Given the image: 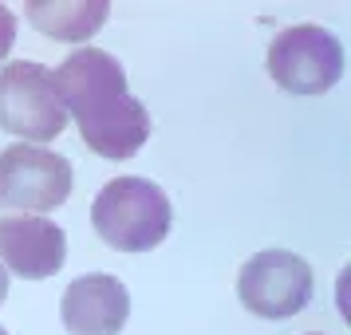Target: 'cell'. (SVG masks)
Listing matches in <instances>:
<instances>
[{"instance_id": "6da1fadb", "label": "cell", "mask_w": 351, "mask_h": 335, "mask_svg": "<svg viewBox=\"0 0 351 335\" xmlns=\"http://www.w3.org/2000/svg\"><path fill=\"white\" fill-rule=\"evenodd\" d=\"M51 87L67 119L80 123L87 150L99 158L127 162L150 138V111L127 91V71L103 48H80L51 71Z\"/></svg>"}, {"instance_id": "7a4b0ae2", "label": "cell", "mask_w": 351, "mask_h": 335, "mask_svg": "<svg viewBox=\"0 0 351 335\" xmlns=\"http://www.w3.org/2000/svg\"><path fill=\"white\" fill-rule=\"evenodd\" d=\"M91 225L119 253H150L170 237L174 206L150 177H111L91 201Z\"/></svg>"}, {"instance_id": "3957f363", "label": "cell", "mask_w": 351, "mask_h": 335, "mask_svg": "<svg viewBox=\"0 0 351 335\" xmlns=\"http://www.w3.org/2000/svg\"><path fill=\"white\" fill-rule=\"evenodd\" d=\"M269 75L288 95H328L343 75V44L328 28L296 24L269 44Z\"/></svg>"}, {"instance_id": "277c9868", "label": "cell", "mask_w": 351, "mask_h": 335, "mask_svg": "<svg viewBox=\"0 0 351 335\" xmlns=\"http://www.w3.org/2000/svg\"><path fill=\"white\" fill-rule=\"evenodd\" d=\"M64 127L67 111L51 87L48 67L32 64V60H16V64L0 67V130L40 146L60 138Z\"/></svg>"}, {"instance_id": "5b68a950", "label": "cell", "mask_w": 351, "mask_h": 335, "mask_svg": "<svg viewBox=\"0 0 351 335\" xmlns=\"http://www.w3.org/2000/svg\"><path fill=\"white\" fill-rule=\"evenodd\" d=\"M312 288H316L312 264L288 249L253 253L237 272V300L245 303V312L261 319H288L304 312L312 300Z\"/></svg>"}, {"instance_id": "8992f818", "label": "cell", "mask_w": 351, "mask_h": 335, "mask_svg": "<svg viewBox=\"0 0 351 335\" xmlns=\"http://www.w3.org/2000/svg\"><path fill=\"white\" fill-rule=\"evenodd\" d=\"M71 162L48 146L0 150V209L48 217L71 197Z\"/></svg>"}, {"instance_id": "52a82bcc", "label": "cell", "mask_w": 351, "mask_h": 335, "mask_svg": "<svg viewBox=\"0 0 351 335\" xmlns=\"http://www.w3.org/2000/svg\"><path fill=\"white\" fill-rule=\"evenodd\" d=\"M0 260L20 280H48L67 260L64 229L51 217H40V213L0 217Z\"/></svg>"}, {"instance_id": "ba28073f", "label": "cell", "mask_w": 351, "mask_h": 335, "mask_svg": "<svg viewBox=\"0 0 351 335\" xmlns=\"http://www.w3.org/2000/svg\"><path fill=\"white\" fill-rule=\"evenodd\" d=\"M60 316L71 335H119L130 319V292L111 272H87L67 284Z\"/></svg>"}, {"instance_id": "9c48e42d", "label": "cell", "mask_w": 351, "mask_h": 335, "mask_svg": "<svg viewBox=\"0 0 351 335\" xmlns=\"http://www.w3.org/2000/svg\"><path fill=\"white\" fill-rule=\"evenodd\" d=\"M111 12L107 0H91V4H75V0H28L24 4V16L32 20L36 32L51 36V40H64V44H83L103 28V20Z\"/></svg>"}, {"instance_id": "30bf717a", "label": "cell", "mask_w": 351, "mask_h": 335, "mask_svg": "<svg viewBox=\"0 0 351 335\" xmlns=\"http://www.w3.org/2000/svg\"><path fill=\"white\" fill-rule=\"evenodd\" d=\"M12 48H16V12L8 4H0V60H8Z\"/></svg>"}, {"instance_id": "8fae6325", "label": "cell", "mask_w": 351, "mask_h": 335, "mask_svg": "<svg viewBox=\"0 0 351 335\" xmlns=\"http://www.w3.org/2000/svg\"><path fill=\"white\" fill-rule=\"evenodd\" d=\"M8 300V269H4V260H0V303Z\"/></svg>"}, {"instance_id": "7c38bea8", "label": "cell", "mask_w": 351, "mask_h": 335, "mask_svg": "<svg viewBox=\"0 0 351 335\" xmlns=\"http://www.w3.org/2000/svg\"><path fill=\"white\" fill-rule=\"evenodd\" d=\"M0 335H8V332H4V327H0Z\"/></svg>"}, {"instance_id": "4fadbf2b", "label": "cell", "mask_w": 351, "mask_h": 335, "mask_svg": "<svg viewBox=\"0 0 351 335\" xmlns=\"http://www.w3.org/2000/svg\"><path fill=\"white\" fill-rule=\"evenodd\" d=\"M308 335H319V332H308Z\"/></svg>"}]
</instances>
